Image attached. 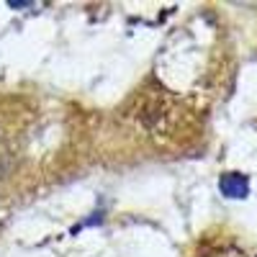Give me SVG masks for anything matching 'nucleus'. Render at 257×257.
Here are the masks:
<instances>
[{"instance_id": "1", "label": "nucleus", "mask_w": 257, "mask_h": 257, "mask_svg": "<svg viewBox=\"0 0 257 257\" xmlns=\"http://www.w3.org/2000/svg\"><path fill=\"white\" fill-rule=\"evenodd\" d=\"M219 185H221V193H224V196H229V198H244V196H247V190H249L247 178L239 175V173H229V175H224Z\"/></svg>"}]
</instances>
